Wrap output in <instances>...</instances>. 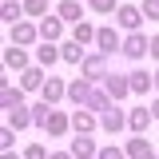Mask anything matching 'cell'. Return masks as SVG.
<instances>
[{"instance_id": "obj_35", "label": "cell", "mask_w": 159, "mask_h": 159, "mask_svg": "<svg viewBox=\"0 0 159 159\" xmlns=\"http://www.w3.org/2000/svg\"><path fill=\"white\" fill-rule=\"evenodd\" d=\"M151 116H155V119H159V99H155V103H151Z\"/></svg>"}, {"instance_id": "obj_19", "label": "cell", "mask_w": 159, "mask_h": 159, "mask_svg": "<svg viewBox=\"0 0 159 159\" xmlns=\"http://www.w3.org/2000/svg\"><path fill=\"white\" fill-rule=\"evenodd\" d=\"M4 64H8V68H28V56H24V48H20V44H12V48L4 52Z\"/></svg>"}, {"instance_id": "obj_24", "label": "cell", "mask_w": 159, "mask_h": 159, "mask_svg": "<svg viewBox=\"0 0 159 159\" xmlns=\"http://www.w3.org/2000/svg\"><path fill=\"white\" fill-rule=\"evenodd\" d=\"M12 131H16L12 123H4V127H0V147H4V151H12V147H16V135H12Z\"/></svg>"}, {"instance_id": "obj_5", "label": "cell", "mask_w": 159, "mask_h": 159, "mask_svg": "<svg viewBox=\"0 0 159 159\" xmlns=\"http://www.w3.org/2000/svg\"><path fill=\"white\" fill-rule=\"evenodd\" d=\"M151 107H135V111H127V127H131V131H135V135H143V131H147V127H151Z\"/></svg>"}, {"instance_id": "obj_4", "label": "cell", "mask_w": 159, "mask_h": 159, "mask_svg": "<svg viewBox=\"0 0 159 159\" xmlns=\"http://www.w3.org/2000/svg\"><path fill=\"white\" fill-rule=\"evenodd\" d=\"M96 44H99V52H103V56H111V52L123 48V40H119L116 28H99V32H96Z\"/></svg>"}, {"instance_id": "obj_6", "label": "cell", "mask_w": 159, "mask_h": 159, "mask_svg": "<svg viewBox=\"0 0 159 159\" xmlns=\"http://www.w3.org/2000/svg\"><path fill=\"white\" fill-rule=\"evenodd\" d=\"M92 96H96V92H92V84H88V80L68 84V99H72V103H84V107H88V103H92Z\"/></svg>"}, {"instance_id": "obj_2", "label": "cell", "mask_w": 159, "mask_h": 159, "mask_svg": "<svg viewBox=\"0 0 159 159\" xmlns=\"http://www.w3.org/2000/svg\"><path fill=\"white\" fill-rule=\"evenodd\" d=\"M127 60H143L147 52H151V40H143V32H131V36L123 40V48H119Z\"/></svg>"}, {"instance_id": "obj_21", "label": "cell", "mask_w": 159, "mask_h": 159, "mask_svg": "<svg viewBox=\"0 0 159 159\" xmlns=\"http://www.w3.org/2000/svg\"><path fill=\"white\" fill-rule=\"evenodd\" d=\"M96 32H99V28H92V24H84V20H80L76 28H72V40H80V44H92V40H96Z\"/></svg>"}, {"instance_id": "obj_1", "label": "cell", "mask_w": 159, "mask_h": 159, "mask_svg": "<svg viewBox=\"0 0 159 159\" xmlns=\"http://www.w3.org/2000/svg\"><path fill=\"white\" fill-rule=\"evenodd\" d=\"M32 116H36V127H44L48 135H64V131L72 127V119L64 116V111H52V103H40V107H32Z\"/></svg>"}, {"instance_id": "obj_16", "label": "cell", "mask_w": 159, "mask_h": 159, "mask_svg": "<svg viewBox=\"0 0 159 159\" xmlns=\"http://www.w3.org/2000/svg\"><path fill=\"white\" fill-rule=\"evenodd\" d=\"M20 88H24V92H36V88H44V76H40V68H24V76H20Z\"/></svg>"}, {"instance_id": "obj_28", "label": "cell", "mask_w": 159, "mask_h": 159, "mask_svg": "<svg viewBox=\"0 0 159 159\" xmlns=\"http://www.w3.org/2000/svg\"><path fill=\"white\" fill-rule=\"evenodd\" d=\"M48 8V0H24V12H32V16H40Z\"/></svg>"}, {"instance_id": "obj_20", "label": "cell", "mask_w": 159, "mask_h": 159, "mask_svg": "<svg viewBox=\"0 0 159 159\" xmlns=\"http://www.w3.org/2000/svg\"><path fill=\"white\" fill-rule=\"evenodd\" d=\"M131 92H151V88H155V76H147V72H131Z\"/></svg>"}, {"instance_id": "obj_36", "label": "cell", "mask_w": 159, "mask_h": 159, "mask_svg": "<svg viewBox=\"0 0 159 159\" xmlns=\"http://www.w3.org/2000/svg\"><path fill=\"white\" fill-rule=\"evenodd\" d=\"M4 159H16V155H12V151H4Z\"/></svg>"}, {"instance_id": "obj_27", "label": "cell", "mask_w": 159, "mask_h": 159, "mask_svg": "<svg viewBox=\"0 0 159 159\" xmlns=\"http://www.w3.org/2000/svg\"><path fill=\"white\" fill-rule=\"evenodd\" d=\"M24 159H48V147H44V143H32V147L24 151Z\"/></svg>"}, {"instance_id": "obj_33", "label": "cell", "mask_w": 159, "mask_h": 159, "mask_svg": "<svg viewBox=\"0 0 159 159\" xmlns=\"http://www.w3.org/2000/svg\"><path fill=\"white\" fill-rule=\"evenodd\" d=\"M48 159H76L72 151H56V155H48Z\"/></svg>"}, {"instance_id": "obj_22", "label": "cell", "mask_w": 159, "mask_h": 159, "mask_svg": "<svg viewBox=\"0 0 159 159\" xmlns=\"http://www.w3.org/2000/svg\"><path fill=\"white\" fill-rule=\"evenodd\" d=\"M36 56H40V64H44V68H48V64H56V60H64V56H60V52H56V48L48 44V40H44V48H40Z\"/></svg>"}, {"instance_id": "obj_15", "label": "cell", "mask_w": 159, "mask_h": 159, "mask_svg": "<svg viewBox=\"0 0 159 159\" xmlns=\"http://www.w3.org/2000/svg\"><path fill=\"white\" fill-rule=\"evenodd\" d=\"M56 16H64L68 24H80V16H84V8H80V0H64V4H60V12H56Z\"/></svg>"}, {"instance_id": "obj_7", "label": "cell", "mask_w": 159, "mask_h": 159, "mask_svg": "<svg viewBox=\"0 0 159 159\" xmlns=\"http://www.w3.org/2000/svg\"><path fill=\"white\" fill-rule=\"evenodd\" d=\"M72 155H76V159H92V155H96V143H92V135H88V131H76Z\"/></svg>"}, {"instance_id": "obj_34", "label": "cell", "mask_w": 159, "mask_h": 159, "mask_svg": "<svg viewBox=\"0 0 159 159\" xmlns=\"http://www.w3.org/2000/svg\"><path fill=\"white\" fill-rule=\"evenodd\" d=\"M139 159H159V155H155V151H151V147H147V151H143V155H139Z\"/></svg>"}, {"instance_id": "obj_8", "label": "cell", "mask_w": 159, "mask_h": 159, "mask_svg": "<svg viewBox=\"0 0 159 159\" xmlns=\"http://www.w3.org/2000/svg\"><path fill=\"white\" fill-rule=\"evenodd\" d=\"M99 123H103L107 131H123V127H127V116H123L119 107H107V111L99 116Z\"/></svg>"}, {"instance_id": "obj_26", "label": "cell", "mask_w": 159, "mask_h": 159, "mask_svg": "<svg viewBox=\"0 0 159 159\" xmlns=\"http://www.w3.org/2000/svg\"><path fill=\"white\" fill-rule=\"evenodd\" d=\"M123 151H127V155H131V159H139V155H143V151H147V139H143V135H135V139H131V143H127V147H123Z\"/></svg>"}, {"instance_id": "obj_3", "label": "cell", "mask_w": 159, "mask_h": 159, "mask_svg": "<svg viewBox=\"0 0 159 159\" xmlns=\"http://www.w3.org/2000/svg\"><path fill=\"white\" fill-rule=\"evenodd\" d=\"M116 20H119V28L135 32L139 24H143V8H135V4H119V8H116Z\"/></svg>"}, {"instance_id": "obj_23", "label": "cell", "mask_w": 159, "mask_h": 159, "mask_svg": "<svg viewBox=\"0 0 159 159\" xmlns=\"http://www.w3.org/2000/svg\"><path fill=\"white\" fill-rule=\"evenodd\" d=\"M72 127H76V131H92V127H96V119L88 116V111H76V116H72Z\"/></svg>"}, {"instance_id": "obj_10", "label": "cell", "mask_w": 159, "mask_h": 159, "mask_svg": "<svg viewBox=\"0 0 159 159\" xmlns=\"http://www.w3.org/2000/svg\"><path fill=\"white\" fill-rule=\"evenodd\" d=\"M64 24H68L64 16H44V24H40V36H44V40H60Z\"/></svg>"}, {"instance_id": "obj_32", "label": "cell", "mask_w": 159, "mask_h": 159, "mask_svg": "<svg viewBox=\"0 0 159 159\" xmlns=\"http://www.w3.org/2000/svg\"><path fill=\"white\" fill-rule=\"evenodd\" d=\"M151 56L159 60V36H151Z\"/></svg>"}, {"instance_id": "obj_12", "label": "cell", "mask_w": 159, "mask_h": 159, "mask_svg": "<svg viewBox=\"0 0 159 159\" xmlns=\"http://www.w3.org/2000/svg\"><path fill=\"white\" fill-rule=\"evenodd\" d=\"M40 92H44V103H56V99L68 96V88H64L60 80H44V88H40Z\"/></svg>"}, {"instance_id": "obj_31", "label": "cell", "mask_w": 159, "mask_h": 159, "mask_svg": "<svg viewBox=\"0 0 159 159\" xmlns=\"http://www.w3.org/2000/svg\"><path fill=\"white\" fill-rule=\"evenodd\" d=\"M88 4H92L96 12H111V8H116V0H88Z\"/></svg>"}, {"instance_id": "obj_37", "label": "cell", "mask_w": 159, "mask_h": 159, "mask_svg": "<svg viewBox=\"0 0 159 159\" xmlns=\"http://www.w3.org/2000/svg\"><path fill=\"white\" fill-rule=\"evenodd\" d=\"M155 88H159V72H155Z\"/></svg>"}, {"instance_id": "obj_18", "label": "cell", "mask_w": 159, "mask_h": 159, "mask_svg": "<svg viewBox=\"0 0 159 159\" xmlns=\"http://www.w3.org/2000/svg\"><path fill=\"white\" fill-rule=\"evenodd\" d=\"M84 76L88 80H107L103 76V56H88L84 60Z\"/></svg>"}, {"instance_id": "obj_17", "label": "cell", "mask_w": 159, "mask_h": 159, "mask_svg": "<svg viewBox=\"0 0 159 159\" xmlns=\"http://www.w3.org/2000/svg\"><path fill=\"white\" fill-rule=\"evenodd\" d=\"M60 56L68 60V64H80V60H88V56H84V44H80V40H68V44L60 48Z\"/></svg>"}, {"instance_id": "obj_14", "label": "cell", "mask_w": 159, "mask_h": 159, "mask_svg": "<svg viewBox=\"0 0 159 159\" xmlns=\"http://www.w3.org/2000/svg\"><path fill=\"white\" fill-rule=\"evenodd\" d=\"M8 123H12V127H16V131H24V127H28V123H36V116H28V107H24V103H20V107H12V111H8Z\"/></svg>"}, {"instance_id": "obj_29", "label": "cell", "mask_w": 159, "mask_h": 159, "mask_svg": "<svg viewBox=\"0 0 159 159\" xmlns=\"http://www.w3.org/2000/svg\"><path fill=\"white\" fill-rule=\"evenodd\" d=\"M143 16H147V20H159V0H143Z\"/></svg>"}, {"instance_id": "obj_13", "label": "cell", "mask_w": 159, "mask_h": 159, "mask_svg": "<svg viewBox=\"0 0 159 159\" xmlns=\"http://www.w3.org/2000/svg\"><path fill=\"white\" fill-rule=\"evenodd\" d=\"M0 103H4V111H12V107H20V103H24V92L4 84V88H0Z\"/></svg>"}, {"instance_id": "obj_9", "label": "cell", "mask_w": 159, "mask_h": 159, "mask_svg": "<svg viewBox=\"0 0 159 159\" xmlns=\"http://www.w3.org/2000/svg\"><path fill=\"white\" fill-rule=\"evenodd\" d=\"M127 92H131V80H127V76H116V72H111V76H107V96H111V99H123Z\"/></svg>"}, {"instance_id": "obj_25", "label": "cell", "mask_w": 159, "mask_h": 159, "mask_svg": "<svg viewBox=\"0 0 159 159\" xmlns=\"http://www.w3.org/2000/svg\"><path fill=\"white\" fill-rule=\"evenodd\" d=\"M20 4H12V0H4V24H20Z\"/></svg>"}, {"instance_id": "obj_11", "label": "cell", "mask_w": 159, "mask_h": 159, "mask_svg": "<svg viewBox=\"0 0 159 159\" xmlns=\"http://www.w3.org/2000/svg\"><path fill=\"white\" fill-rule=\"evenodd\" d=\"M36 36H40V32L32 28V24H24V20H20V24H12V44H20V48H24V44H32Z\"/></svg>"}, {"instance_id": "obj_30", "label": "cell", "mask_w": 159, "mask_h": 159, "mask_svg": "<svg viewBox=\"0 0 159 159\" xmlns=\"http://www.w3.org/2000/svg\"><path fill=\"white\" fill-rule=\"evenodd\" d=\"M99 159H127V151H119V147H103Z\"/></svg>"}]
</instances>
